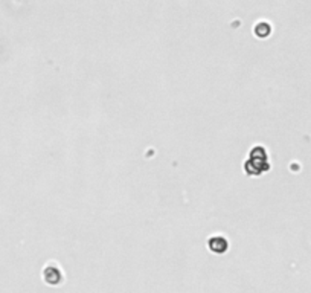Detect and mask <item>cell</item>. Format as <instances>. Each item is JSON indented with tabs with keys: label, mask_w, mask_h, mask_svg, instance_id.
<instances>
[{
	"label": "cell",
	"mask_w": 311,
	"mask_h": 293,
	"mask_svg": "<svg viewBox=\"0 0 311 293\" xmlns=\"http://www.w3.org/2000/svg\"><path fill=\"white\" fill-rule=\"evenodd\" d=\"M209 247L214 250V252H218V253H223V252H226V249H227V242L224 240L223 237H214V238H211L209 240Z\"/></svg>",
	"instance_id": "obj_3"
},
{
	"label": "cell",
	"mask_w": 311,
	"mask_h": 293,
	"mask_svg": "<svg viewBox=\"0 0 311 293\" xmlns=\"http://www.w3.org/2000/svg\"><path fill=\"white\" fill-rule=\"evenodd\" d=\"M255 34L261 37V39H264V37H267L270 34V26L268 23H258V26L255 28Z\"/></svg>",
	"instance_id": "obj_4"
},
{
	"label": "cell",
	"mask_w": 311,
	"mask_h": 293,
	"mask_svg": "<svg viewBox=\"0 0 311 293\" xmlns=\"http://www.w3.org/2000/svg\"><path fill=\"white\" fill-rule=\"evenodd\" d=\"M268 168H270V163H268V154L266 148L263 145H255L249 154V159L244 163L246 173L250 176H260V174L267 173Z\"/></svg>",
	"instance_id": "obj_1"
},
{
	"label": "cell",
	"mask_w": 311,
	"mask_h": 293,
	"mask_svg": "<svg viewBox=\"0 0 311 293\" xmlns=\"http://www.w3.org/2000/svg\"><path fill=\"white\" fill-rule=\"evenodd\" d=\"M43 278L50 286H58V284L63 283V272H61V269L58 266L49 264L43 270Z\"/></svg>",
	"instance_id": "obj_2"
}]
</instances>
